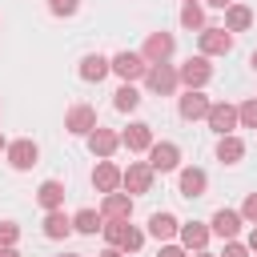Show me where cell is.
<instances>
[{"mask_svg":"<svg viewBox=\"0 0 257 257\" xmlns=\"http://www.w3.org/2000/svg\"><path fill=\"white\" fill-rule=\"evenodd\" d=\"M173 44H177V40H173L169 32H149V40H145V52H141V56H145L149 64H165V60L173 56Z\"/></svg>","mask_w":257,"mask_h":257,"instance_id":"obj_11","label":"cell"},{"mask_svg":"<svg viewBox=\"0 0 257 257\" xmlns=\"http://www.w3.org/2000/svg\"><path fill=\"white\" fill-rule=\"evenodd\" d=\"M112 72L133 84V80H141V76L149 72V60H145L141 52H116V56H112Z\"/></svg>","mask_w":257,"mask_h":257,"instance_id":"obj_5","label":"cell"},{"mask_svg":"<svg viewBox=\"0 0 257 257\" xmlns=\"http://www.w3.org/2000/svg\"><path fill=\"white\" fill-rule=\"evenodd\" d=\"M177 76H181V84H185V88H201V84H209L213 64H209V56L201 52V56H189V60L177 68Z\"/></svg>","mask_w":257,"mask_h":257,"instance_id":"obj_2","label":"cell"},{"mask_svg":"<svg viewBox=\"0 0 257 257\" xmlns=\"http://www.w3.org/2000/svg\"><path fill=\"white\" fill-rule=\"evenodd\" d=\"M149 233H153L157 241H173V237L181 233V221H177L173 213H153V217H149Z\"/></svg>","mask_w":257,"mask_h":257,"instance_id":"obj_19","label":"cell"},{"mask_svg":"<svg viewBox=\"0 0 257 257\" xmlns=\"http://www.w3.org/2000/svg\"><path fill=\"white\" fill-rule=\"evenodd\" d=\"M120 177H124V173H120L108 157H100V165L92 169V185H96V193H116V189H120Z\"/></svg>","mask_w":257,"mask_h":257,"instance_id":"obj_12","label":"cell"},{"mask_svg":"<svg viewBox=\"0 0 257 257\" xmlns=\"http://www.w3.org/2000/svg\"><path fill=\"white\" fill-rule=\"evenodd\" d=\"M181 28L201 32V28H205V12H201L197 4H185V8H181Z\"/></svg>","mask_w":257,"mask_h":257,"instance_id":"obj_28","label":"cell"},{"mask_svg":"<svg viewBox=\"0 0 257 257\" xmlns=\"http://www.w3.org/2000/svg\"><path fill=\"white\" fill-rule=\"evenodd\" d=\"M64 257H84V253H64Z\"/></svg>","mask_w":257,"mask_h":257,"instance_id":"obj_42","label":"cell"},{"mask_svg":"<svg viewBox=\"0 0 257 257\" xmlns=\"http://www.w3.org/2000/svg\"><path fill=\"white\" fill-rule=\"evenodd\" d=\"M181 116H185V120H205V116H209V96H205L201 88H189V92L181 96Z\"/></svg>","mask_w":257,"mask_h":257,"instance_id":"obj_15","label":"cell"},{"mask_svg":"<svg viewBox=\"0 0 257 257\" xmlns=\"http://www.w3.org/2000/svg\"><path fill=\"white\" fill-rule=\"evenodd\" d=\"M0 149H8V141H4V133H0Z\"/></svg>","mask_w":257,"mask_h":257,"instance_id":"obj_41","label":"cell"},{"mask_svg":"<svg viewBox=\"0 0 257 257\" xmlns=\"http://www.w3.org/2000/svg\"><path fill=\"white\" fill-rule=\"evenodd\" d=\"M209 4H213V8H229L233 0H209Z\"/></svg>","mask_w":257,"mask_h":257,"instance_id":"obj_38","label":"cell"},{"mask_svg":"<svg viewBox=\"0 0 257 257\" xmlns=\"http://www.w3.org/2000/svg\"><path fill=\"white\" fill-rule=\"evenodd\" d=\"M112 104H116V108H120V112H133V108H137V104H141V92H137V88H133V84H128V80H124V84H120V88H116V92H112Z\"/></svg>","mask_w":257,"mask_h":257,"instance_id":"obj_27","label":"cell"},{"mask_svg":"<svg viewBox=\"0 0 257 257\" xmlns=\"http://www.w3.org/2000/svg\"><path fill=\"white\" fill-rule=\"evenodd\" d=\"M72 233V217H64L60 209H48V217H44V237L48 241H60V237H68Z\"/></svg>","mask_w":257,"mask_h":257,"instance_id":"obj_23","label":"cell"},{"mask_svg":"<svg viewBox=\"0 0 257 257\" xmlns=\"http://www.w3.org/2000/svg\"><path fill=\"white\" fill-rule=\"evenodd\" d=\"M249 249L257 253V225H253V233H249Z\"/></svg>","mask_w":257,"mask_h":257,"instance_id":"obj_37","label":"cell"},{"mask_svg":"<svg viewBox=\"0 0 257 257\" xmlns=\"http://www.w3.org/2000/svg\"><path fill=\"white\" fill-rule=\"evenodd\" d=\"M36 201H40L44 209H60V205H64V185H60V181H44V185L36 189Z\"/></svg>","mask_w":257,"mask_h":257,"instance_id":"obj_25","label":"cell"},{"mask_svg":"<svg viewBox=\"0 0 257 257\" xmlns=\"http://www.w3.org/2000/svg\"><path fill=\"white\" fill-rule=\"evenodd\" d=\"M64 128H68L72 137H88V133L96 128V108H88V104H72V108L64 112Z\"/></svg>","mask_w":257,"mask_h":257,"instance_id":"obj_8","label":"cell"},{"mask_svg":"<svg viewBox=\"0 0 257 257\" xmlns=\"http://www.w3.org/2000/svg\"><path fill=\"white\" fill-rule=\"evenodd\" d=\"M100 257H124V249H116V245H108V249H104Z\"/></svg>","mask_w":257,"mask_h":257,"instance_id":"obj_35","label":"cell"},{"mask_svg":"<svg viewBox=\"0 0 257 257\" xmlns=\"http://www.w3.org/2000/svg\"><path fill=\"white\" fill-rule=\"evenodd\" d=\"M120 145H124L128 153H149V149H153V124L133 120V124L120 133Z\"/></svg>","mask_w":257,"mask_h":257,"instance_id":"obj_9","label":"cell"},{"mask_svg":"<svg viewBox=\"0 0 257 257\" xmlns=\"http://www.w3.org/2000/svg\"><path fill=\"white\" fill-rule=\"evenodd\" d=\"M197 40H201V52H205V56H225V52L233 48V32H229V28H209V24H205V28L197 32Z\"/></svg>","mask_w":257,"mask_h":257,"instance_id":"obj_4","label":"cell"},{"mask_svg":"<svg viewBox=\"0 0 257 257\" xmlns=\"http://www.w3.org/2000/svg\"><path fill=\"white\" fill-rule=\"evenodd\" d=\"M197 257H213V253H205V249H197Z\"/></svg>","mask_w":257,"mask_h":257,"instance_id":"obj_40","label":"cell"},{"mask_svg":"<svg viewBox=\"0 0 257 257\" xmlns=\"http://www.w3.org/2000/svg\"><path fill=\"white\" fill-rule=\"evenodd\" d=\"M205 185H209L205 169H181V177H177V189H181V197H189V201L205 197Z\"/></svg>","mask_w":257,"mask_h":257,"instance_id":"obj_13","label":"cell"},{"mask_svg":"<svg viewBox=\"0 0 257 257\" xmlns=\"http://www.w3.org/2000/svg\"><path fill=\"white\" fill-rule=\"evenodd\" d=\"M72 229L76 233H96V229H104V213H96V209H80L76 217H72Z\"/></svg>","mask_w":257,"mask_h":257,"instance_id":"obj_26","label":"cell"},{"mask_svg":"<svg viewBox=\"0 0 257 257\" xmlns=\"http://www.w3.org/2000/svg\"><path fill=\"white\" fill-rule=\"evenodd\" d=\"M161 257H189L185 245H161Z\"/></svg>","mask_w":257,"mask_h":257,"instance_id":"obj_34","label":"cell"},{"mask_svg":"<svg viewBox=\"0 0 257 257\" xmlns=\"http://www.w3.org/2000/svg\"><path fill=\"white\" fill-rule=\"evenodd\" d=\"M241 217L257 225V193H249V197H245V205H241Z\"/></svg>","mask_w":257,"mask_h":257,"instance_id":"obj_33","label":"cell"},{"mask_svg":"<svg viewBox=\"0 0 257 257\" xmlns=\"http://www.w3.org/2000/svg\"><path fill=\"white\" fill-rule=\"evenodd\" d=\"M221 257H249V245H241V241H233V237H229V241H225V253H221Z\"/></svg>","mask_w":257,"mask_h":257,"instance_id":"obj_32","label":"cell"},{"mask_svg":"<svg viewBox=\"0 0 257 257\" xmlns=\"http://www.w3.org/2000/svg\"><path fill=\"white\" fill-rule=\"evenodd\" d=\"M76 8H80V0H48L52 16H76Z\"/></svg>","mask_w":257,"mask_h":257,"instance_id":"obj_30","label":"cell"},{"mask_svg":"<svg viewBox=\"0 0 257 257\" xmlns=\"http://www.w3.org/2000/svg\"><path fill=\"white\" fill-rule=\"evenodd\" d=\"M108 72H112V60L100 56V52H88V56L80 60V80H96V84H100Z\"/></svg>","mask_w":257,"mask_h":257,"instance_id":"obj_17","label":"cell"},{"mask_svg":"<svg viewBox=\"0 0 257 257\" xmlns=\"http://www.w3.org/2000/svg\"><path fill=\"white\" fill-rule=\"evenodd\" d=\"M120 185H124L133 197H137V193H149V189H153V165H145V161H133V165L124 169Z\"/></svg>","mask_w":257,"mask_h":257,"instance_id":"obj_10","label":"cell"},{"mask_svg":"<svg viewBox=\"0 0 257 257\" xmlns=\"http://www.w3.org/2000/svg\"><path fill=\"white\" fill-rule=\"evenodd\" d=\"M0 257H20V253H16L12 245H4V249H0Z\"/></svg>","mask_w":257,"mask_h":257,"instance_id":"obj_36","label":"cell"},{"mask_svg":"<svg viewBox=\"0 0 257 257\" xmlns=\"http://www.w3.org/2000/svg\"><path fill=\"white\" fill-rule=\"evenodd\" d=\"M100 233H104L108 245H116V249H124V253H137V249L145 245V233H141L137 225H128V217H108Z\"/></svg>","mask_w":257,"mask_h":257,"instance_id":"obj_1","label":"cell"},{"mask_svg":"<svg viewBox=\"0 0 257 257\" xmlns=\"http://www.w3.org/2000/svg\"><path fill=\"white\" fill-rule=\"evenodd\" d=\"M36 157H40V149H36L32 141H12V145H8V165H12V169H20V173H24V169H32V165H36Z\"/></svg>","mask_w":257,"mask_h":257,"instance_id":"obj_16","label":"cell"},{"mask_svg":"<svg viewBox=\"0 0 257 257\" xmlns=\"http://www.w3.org/2000/svg\"><path fill=\"white\" fill-rule=\"evenodd\" d=\"M237 120H241L245 128H257V96L245 100V104H237Z\"/></svg>","mask_w":257,"mask_h":257,"instance_id":"obj_29","label":"cell"},{"mask_svg":"<svg viewBox=\"0 0 257 257\" xmlns=\"http://www.w3.org/2000/svg\"><path fill=\"white\" fill-rule=\"evenodd\" d=\"M100 213H104V221H108V217H128V213H133V193H104Z\"/></svg>","mask_w":257,"mask_h":257,"instance_id":"obj_22","label":"cell"},{"mask_svg":"<svg viewBox=\"0 0 257 257\" xmlns=\"http://www.w3.org/2000/svg\"><path fill=\"white\" fill-rule=\"evenodd\" d=\"M209 233H213L209 225H201V221H189V225H181V233H177V237H181V245L193 253V249H205V245H209Z\"/></svg>","mask_w":257,"mask_h":257,"instance_id":"obj_20","label":"cell"},{"mask_svg":"<svg viewBox=\"0 0 257 257\" xmlns=\"http://www.w3.org/2000/svg\"><path fill=\"white\" fill-rule=\"evenodd\" d=\"M116 145H120V137H116L112 128H100V124H96V128L88 133V149H92V157H112Z\"/></svg>","mask_w":257,"mask_h":257,"instance_id":"obj_18","label":"cell"},{"mask_svg":"<svg viewBox=\"0 0 257 257\" xmlns=\"http://www.w3.org/2000/svg\"><path fill=\"white\" fill-rule=\"evenodd\" d=\"M241 221H245V217H241L237 209H217V213H213V221H209V229H213L217 237H225V241H229V237H237V233H241Z\"/></svg>","mask_w":257,"mask_h":257,"instance_id":"obj_14","label":"cell"},{"mask_svg":"<svg viewBox=\"0 0 257 257\" xmlns=\"http://www.w3.org/2000/svg\"><path fill=\"white\" fill-rule=\"evenodd\" d=\"M16 237H20V229H16L12 221H0V249H4V245H16Z\"/></svg>","mask_w":257,"mask_h":257,"instance_id":"obj_31","label":"cell"},{"mask_svg":"<svg viewBox=\"0 0 257 257\" xmlns=\"http://www.w3.org/2000/svg\"><path fill=\"white\" fill-rule=\"evenodd\" d=\"M149 165H153V173H173V169H181V149L173 141H153Z\"/></svg>","mask_w":257,"mask_h":257,"instance_id":"obj_3","label":"cell"},{"mask_svg":"<svg viewBox=\"0 0 257 257\" xmlns=\"http://www.w3.org/2000/svg\"><path fill=\"white\" fill-rule=\"evenodd\" d=\"M185 4H197V0H185Z\"/></svg>","mask_w":257,"mask_h":257,"instance_id":"obj_43","label":"cell"},{"mask_svg":"<svg viewBox=\"0 0 257 257\" xmlns=\"http://www.w3.org/2000/svg\"><path fill=\"white\" fill-rule=\"evenodd\" d=\"M241 157H245V141H241V137L229 133V137L217 141V161H221V165H237Z\"/></svg>","mask_w":257,"mask_h":257,"instance_id":"obj_21","label":"cell"},{"mask_svg":"<svg viewBox=\"0 0 257 257\" xmlns=\"http://www.w3.org/2000/svg\"><path fill=\"white\" fill-rule=\"evenodd\" d=\"M249 24H253V12H249L245 4H229V8H225V28H229V32H245Z\"/></svg>","mask_w":257,"mask_h":257,"instance_id":"obj_24","label":"cell"},{"mask_svg":"<svg viewBox=\"0 0 257 257\" xmlns=\"http://www.w3.org/2000/svg\"><path fill=\"white\" fill-rule=\"evenodd\" d=\"M145 84H149L157 96H169V92L181 84V76H177V68H169V60H165V64H149V72H145Z\"/></svg>","mask_w":257,"mask_h":257,"instance_id":"obj_6","label":"cell"},{"mask_svg":"<svg viewBox=\"0 0 257 257\" xmlns=\"http://www.w3.org/2000/svg\"><path fill=\"white\" fill-rule=\"evenodd\" d=\"M249 64H253V68H257V48H253V56H249Z\"/></svg>","mask_w":257,"mask_h":257,"instance_id":"obj_39","label":"cell"},{"mask_svg":"<svg viewBox=\"0 0 257 257\" xmlns=\"http://www.w3.org/2000/svg\"><path fill=\"white\" fill-rule=\"evenodd\" d=\"M205 120H209V128H213L217 137H229V133L241 124V120H237V108H233L229 100H217V104H209V116H205Z\"/></svg>","mask_w":257,"mask_h":257,"instance_id":"obj_7","label":"cell"}]
</instances>
